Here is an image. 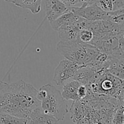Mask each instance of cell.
Wrapping results in <instances>:
<instances>
[{
  "label": "cell",
  "instance_id": "6da1fadb",
  "mask_svg": "<svg viewBox=\"0 0 124 124\" xmlns=\"http://www.w3.org/2000/svg\"><path fill=\"white\" fill-rule=\"evenodd\" d=\"M37 92L33 85L23 80L7 83L0 91V113L29 119L31 112L41 106Z\"/></svg>",
  "mask_w": 124,
  "mask_h": 124
},
{
  "label": "cell",
  "instance_id": "7a4b0ae2",
  "mask_svg": "<svg viewBox=\"0 0 124 124\" xmlns=\"http://www.w3.org/2000/svg\"><path fill=\"white\" fill-rule=\"evenodd\" d=\"M56 49L66 59L76 63L81 68L102 63L104 53L95 46L79 40L60 41Z\"/></svg>",
  "mask_w": 124,
  "mask_h": 124
},
{
  "label": "cell",
  "instance_id": "3957f363",
  "mask_svg": "<svg viewBox=\"0 0 124 124\" xmlns=\"http://www.w3.org/2000/svg\"><path fill=\"white\" fill-rule=\"evenodd\" d=\"M37 98L41 103L42 110L58 121L64 120L69 112L67 105L61 91L50 84H46L39 89Z\"/></svg>",
  "mask_w": 124,
  "mask_h": 124
},
{
  "label": "cell",
  "instance_id": "277c9868",
  "mask_svg": "<svg viewBox=\"0 0 124 124\" xmlns=\"http://www.w3.org/2000/svg\"><path fill=\"white\" fill-rule=\"evenodd\" d=\"M81 67L67 59L59 62L54 71L53 81L58 86L64 85L65 83L73 79Z\"/></svg>",
  "mask_w": 124,
  "mask_h": 124
},
{
  "label": "cell",
  "instance_id": "5b68a950",
  "mask_svg": "<svg viewBox=\"0 0 124 124\" xmlns=\"http://www.w3.org/2000/svg\"><path fill=\"white\" fill-rule=\"evenodd\" d=\"M70 11L79 17L89 21L106 20L107 12L102 10L96 4L81 7H70Z\"/></svg>",
  "mask_w": 124,
  "mask_h": 124
},
{
  "label": "cell",
  "instance_id": "8992f818",
  "mask_svg": "<svg viewBox=\"0 0 124 124\" xmlns=\"http://www.w3.org/2000/svg\"><path fill=\"white\" fill-rule=\"evenodd\" d=\"M45 7L46 18L49 22L70 11V7L67 6L59 0H46Z\"/></svg>",
  "mask_w": 124,
  "mask_h": 124
},
{
  "label": "cell",
  "instance_id": "52a82bcc",
  "mask_svg": "<svg viewBox=\"0 0 124 124\" xmlns=\"http://www.w3.org/2000/svg\"><path fill=\"white\" fill-rule=\"evenodd\" d=\"M28 120L31 124H58V120L52 115L45 113L41 106L31 112Z\"/></svg>",
  "mask_w": 124,
  "mask_h": 124
},
{
  "label": "cell",
  "instance_id": "ba28073f",
  "mask_svg": "<svg viewBox=\"0 0 124 124\" xmlns=\"http://www.w3.org/2000/svg\"><path fill=\"white\" fill-rule=\"evenodd\" d=\"M81 84L79 81L75 79L65 83L61 92L63 98L65 100H71L74 102L79 100V99L78 96V90Z\"/></svg>",
  "mask_w": 124,
  "mask_h": 124
},
{
  "label": "cell",
  "instance_id": "9c48e42d",
  "mask_svg": "<svg viewBox=\"0 0 124 124\" xmlns=\"http://www.w3.org/2000/svg\"><path fill=\"white\" fill-rule=\"evenodd\" d=\"M79 18V17L78 16L76 15L72 12L70 11L60 16L53 21L50 22V24L54 30L57 31L58 29L61 26L76 22Z\"/></svg>",
  "mask_w": 124,
  "mask_h": 124
},
{
  "label": "cell",
  "instance_id": "30bf717a",
  "mask_svg": "<svg viewBox=\"0 0 124 124\" xmlns=\"http://www.w3.org/2000/svg\"><path fill=\"white\" fill-rule=\"evenodd\" d=\"M12 3L17 7L28 9L33 14H36L41 11L42 0H13Z\"/></svg>",
  "mask_w": 124,
  "mask_h": 124
},
{
  "label": "cell",
  "instance_id": "8fae6325",
  "mask_svg": "<svg viewBox=\"0 0 124 124\" xmlns=\"http://www.w3.org/2000/svg\"><path fill=\"white\" fill-rule=\"evenodd\" d=\"M124 9L117 10L108 12L107 13V19L105 21L116 24L121 27H124Z\"/></svg>",
  "mask_w": 124,
  "mask_h": 124
},
{
  "label": "cell",
  "instance_id": "7c38bea8",
  "mask_svg": "<svg viewBox=\"0 0 124 124\" xmlns=\"http://www.w3.org/2000/svg\"><path fill=\"white\" fill-rule=\"evenodd\" d=\"M28 119L15 116L5 113H0V124H27Z\"/></svg>",
  "mask_w": 124,
  "mask_h": 124
},
{
  "label": "cell",
  "instance_id": "4fadbf2b",
  "mask_svg": "<svg viewBox=\"0 0 124 124\" xmlns=\"http://www.w3.org/2000/svg\"><path fill=\"white\" fill-rule=\"evenodd\" d=\"M93 39H94V34L90 29H81L79 31L78 40L81 42L91 44Z\"/></svg>",
  "mask_w": 124,
  "mask_h": 124
},
{
  "label": "cell",
  "instance_id": "5bb4252c",
  "mask_svg": "<svg viewBox=\"0 0 124 124\" xmlns=\"http://www.w3.org/2000/svg\"><path fill=\"white\" fill-rule=\"evenodd\" d=\"M96 4L105 12L113 11V3L112 0H99Z\"/></svg>",
  "mask_w": 124,
  "mask_h": 124
},
{
  "label": "cell",
  "instance_id": "9a60e30c",
  "mask_svg": "<svg viewBox=\"0 0 124 124\" xmlns=\"http://www.w3.org/2000/svg\"><path fill=\"white\" fill-rule=\"evenodd\" d=\"M124 107L121 106L115 118V124H124Z\"/></svg>",
  "mask_w": 124,
  "mask_h": 124
},
{
  "label": "cell",
  "instance_id": "2e32d148",
  "mask_svg": "<svg viewBox=\"0 0 124 124\" xmlns=\"http://www.w3.org/2000/svg\"><path fill=\"white\" fill-rule=\"evenodd\" d=\"M113 86V82L111 80H109L108 79H106L102 82L101 88L102 89L105 91H108L112 89V88Z\"/></svg>",
  "mask_w": 124,
  "mask_h": 124
},
{
  "label": "cell",
  "instance_id": "e0dca14e",
  "mask_svg": "<svg viewBox=\"0 0 124 124\" xmlns=\"http://www.w3.org/2000/svg\"><path fill=\"white\" fill-rule=\"evenodd\" d=\"M87 90L85 86L84 85L81 84V85L79 87L78 90V96L79 99H82L85 97L87 94Z\"/></svg>",
  "mask_w": 124,
  "mask_h": 124
},
{
  "label": "cell",
  "instance_id": "ac0fdd59",
  "mask_svg": "<svg viewBox=\"0 0 124 124\" xmlns=\"http://www.w3.org/2000/svg\"><path fill=\"white\" fill-rule=\"evenodd\" d=\"M68 7H73L75 5L81 2L80 0H59Z\"/></svg>",
  "mask_w": 124,
  "mask_h": 124
},
{
  "label": "cell",
  "instance_id": "d6986e66",
  "mask_svg": "<svg viewBox=\"0 0 124 124\" xmlns=\"http://www.w3.org/2000/svg\"><path fill=\"white\" fill-rule=\"evenodd\" d=\"M80 1H81V2L82 3V6H87L96 4L99 0H80Z\"/></svg>",
  "mask_w": 124,
  "mask_h": 124
},
{
  "label": "cell",
  "instance_id": "ffe728a7",
  "mask_svg": "<svg viewBox=\"0 0 124 124\" xmlns=\"http://www.w3.org/2000/svg\"><path fill=\"white\" fill-rule=\"evenodd\" d=\"M7 85V83L5 82V81H2V80H0V91Z\"/></svg>",
  "mask_w": 124,
  "mask_h": 124
},
{
  "label": "cell",
  "instance_id": "44dd1931",
  "mask_svg": "<svg viewBox=\"0 0 124 124\" xmlns=\"http://www.w3.org/2000/svg\"><path fill=\"white\" fill-rule=\"evenodd\" d=\"M4 1H7V2H12L13 1V0H4Z\"/></svg>",
  "mask_w": 124,
  "mask_h": 124
},
{
  "label": "cell",
  "instance_id": "7402d4cb",
  "mask_svg": "<svg viewBox=\"0 0 124 124\" xmlns=\"http://www.w3.org/2000/svg\"><path fill=\"white\" fill-rule=\"evenodd\" d=\"M27 124H30V121H29V120H28V122H27Z\"/></svg>",
  "mask_w": 124,
  "mask_h": 124
}]
</instances>
